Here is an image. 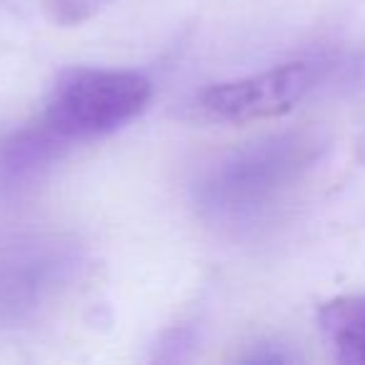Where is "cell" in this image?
<instances>
[{
    "instance_id": "6da1fadb",
    "label": "cell",
    "mask_w": 365,
    "mask_h": 365,
    "mask_svg": "<svg viewBox=\"0 0 365 365\" xmlns=\"http://www.w3.org/2000/svg\"><path fill=\"white\" fill-rule=\"evenodd\" d=\"M150 98L153 86L140 73L71 68L53 86L46 123L68 143L93 140L135 120Z\"/></svg>"
},
{
    "instance_id": "7a4b0ae2",
    "label": "cell",
    "mask_w": 365,
    "mask_h": 365,
    "mask_svg": "<svg viewBox=\"0 0 365 365\" xmlns=\"http://www.w3.org/2000/svg\"><path fill=\"white\" fill-rule=\"evenodd\" d=\"M305 145L295 138H273L238 150L220 163L200 188V203L218 218L253 213L270 200L300 168Z\"/></svg>"
},
{
    "instance_id": "3957f363",
    "label": "cell",
    "mask_w": 365,
    "mask_h": 365,
    "mask_svg": "<svg viewBox=\"0 0 365 365\" xmlns=\"http://www.w3.org/2000/svg\"><path fill=\"white\" fill-rule=\"evenodd\" d=\"M313 83L308 63H283L263 73L223 81L205 88L198 98L203 115L218 123H255L290 113Z\"/></svg>"
},
{
    "instance_id": "8992f818",
    "label": "cell",
    "mask_w": 365,
    "mask_h": 365,
    "mask_svg": "<svg viewBox=\"0 0 365 365\" xmlns=\"http://www.w3.org/2000/svg\"><path fill=\"white\" fill-rule=\"evenodd\" d=\"M106 0H46V16L58 26H76L101 11Z\"/></svg>"
},
{
    "instance_id": "277c9868",
    "label": "cell",
    "mask_w": 365,
    "mask_h": 365,
    "mask_svg": "<svg viewBox=\"0 0 365 365\" xmlns=\"http://www.w3.org/2000/svg\"><path fill=\"white\" fill-rule=\"evenodd\" d=\"M68 140L58 135L48 123L11 133L0 140V190L21 188L43 168L58 160Z\"/></svg>"
},
{
    "instance_id": "5b68a950",
    "label": "cell",
    "mask_w": 365,
    "mask_h": 365,
    "mask_svg": "<svg viewBox=\"0 0 365 365\" xmlns=\"http://www.w3.org/2000/svg\"><path fill=\"white\" fill-rule=\"evenodd\" d=\"M318 325L340 363L365 365V295H340L318 310Z\"/></svg>"
}]
</instances>
